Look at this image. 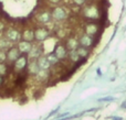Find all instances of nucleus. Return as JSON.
<instances>
[{"label": "nucleus", "mask_w": 126, "mask_h": 120, "mask_svg": "<svg viewBox=\"0 0 126 120\" xmlns=\"http://www.w3.org/2000/svg\"><path fill=\"white\" fill-rule=\"evenodd\" d=\"M21 35H22L23 41L32 42L33 40H34V30H32V29H30V28H27L21 32Z\"/></svg>", "instance_id": "obj_15"}, {"label": "nucleus", "mask_w": 126, "mask_h": 120, "mask_svg": "<svg viewBox=\"0 0 126 120\" xmlns=\"http://www.w3.org/2000/svg\"><path fill=\"white\" fill-rule=\"evenodd\" d=\"M28 63H29V57L28 55H24V54H21L20 57L12 64V68L15 70V72L17 73H21V72H24L27 70V66H28Z\"/></svg>", "instance_id": "obj_3"}, {"label": "nucleus", "mask_w": 126, "mask_h": 120, "mask_svg": "<svg viewBox=\"0 0 126 120\" xmlns=\"http://www.w3.org/2000/svg\"><path fill=\"white\" fill-rule=\"evenodd\" d=\"M65 48L67 50V52H72V51H76L78 48L80 46V43H79V39L74 36H71L65 41V44H64Z\"/></svg>", "instance_id": "obj_12"}, {"label": "nucleus", "mask_w": 126, "mask_h": 120, "mask_svg": "<svg viewBox=\"0 0 126 120\" xmlns=\"http://www.w3.org/2000/svg\"><path fill=\"white\" fill-rule=\"evenodd\" d=\"M17 48H19V51H20V53H21V54L27 55V54H29V53H30L31 50H32L33 44L31 43V42L23 41V40H22V41H20L19 43H18Z\"/></svg>", "instance_id": "obj_13"}, {"label": "nucleus", "mask_w": 126, "mask_h": 120, "mask_svg": "<svg viewBox=\"0 0 126 120\" xmlns=\"http://www.w3.org/2000/svg\"><path fill=\"white\" fill-rule=\"evenodd\" d=\"M28 73H27V71H24V72H21L19 73V75H18L17 79H16V85L17 86H22L24 85V83L27 82V79H28Z\"/></svg>", "instance_id": "obj_17"}, {"label": "nucleus", "mask_w": 126, "mask_h": 120, "mask_svg": "<svg viewBox=\"0 0 126 120\" xmlns=\"http://www.w3.org/2000/svg\"><path fill=\"white\" fill-rule=\"evenodd\" d=\"M4 83H6V81H4V77L3 76H0V88H1L2 86L4 85Z\"/></svg>", "instance_id": "obj_26"}, {"label": "nucleus", "mask_w": 126, "mask_h": 120, "mask_svg": "<svg viewBox=\"0 0 126 120\" xmlns=\"http://www.w3.org/2000/svg\"><path fill=\"white\" fill-rule=\"evenodd\" d=\"M26 71H27V73H28V75L35 76V75L41 71L39 67V64H38L37 60H29V63H28V66H27Z\"/></svg>", "instance_id": "obj_11"}, {"label": "nucleus", "mask_w": 126, "mask_h": 120, "mask_svg": "<svg viewBox=\"0 0 126 120\" xmlns=\"http://www.w3.org/2000/svg\"><path fill=\"white\" fill-rule=\"evenodd\" d=\"M51 15H52V19L55 20L58 22H62L64 20H66L67 15H69V12H67L66 8L63 6H55L54 8L51 11Z\"/></svg>", "instance_id": "obj_2"}, {"label": "nucleus", "mask_w": 126, "mask_h": 120, "mask_svg": "<svg viewBox=\"0 0 126 120\" xmlns=\"http://www.w3.org/2000/svg\"><path fill=\"white\" fill-rule=\"evenodd\" d=\"M20 55H21V53H20L19 48H18L17 46H11V48L7 51V62L12 65L20 57Z\"/></svg>", "instance_id": "obj_8"}, {"label": "nucleus", "mask_w": 126, "mask_h": 120, "mask_svg": "<svg viewBox=\"0 0 126 120\" xmlns=\"http://www.w3.org/2000/svg\"><path fill=\"white\" fill-rule=\"evenodd\" d=\"M67 59H70V61H72V63H78V62L81 60V57L79 56L76 51H72V52H69Z\"/></svg>", "instance_id": "obj_22"}, {"label": "nucleus", "mask_w": 126, "mask_h": 120, "mask_svg": "<svg viewBox=\"0 0 126 120\" xmlns=\"http://www.w3.org/2000/svg\"><path fill=\"white\" fill-rule=\"evenodd\" d=\"M52 53L60 60V61H63V60L67 59V55H69V52H67V50L65 48V46L62 45V44H60V43H58L57 45L54 46Z\"/></svg>", "instance_id": "obj_9"}, {"label": "nucleus", "mask_w": 126, "mask_h": 120, "mask_svg": "<svg viewBox=\"0 0 126 120\" xmlns=\"http://www.w3.org/2000/svg\"><path fill=\"white\" fill-rule=\"evenodd\" d=\"M4 37H6L8 41H10L11 43H17L20 42V40L22 39L21 32L19 30L15 28H8L4 31Z\"/></svg>", "instance_id": "obj_4"}, {"label": "nucleus", "mask_w": 126, "mask_h": 120, "mask_svg": "<svg viewBox=\"0 0 126 120\" xmlns=\"http://www.w3.org/2000/svg\"><path fill=\"white\" fill-rule=\"evenodd\" d=\"M71 1H72V3H74L75 6L83 7V6H85V4H86L87 0H71Z\"/></svg>", "instance_id": "obj_24"}, {"label": "nucleus", "mask_w": 126, "mask_h": 120, "mask_svg": "<svg viewBox=\"0 0 126 120\" xmlns=\"http://www.w3.org/2000/svg\"><path fill=\"white\" fill-rule=\"evenodd\" d=\"M84 33L87 35H91V36L96 35L98 33V24L94 21L87 22L84 26Z\"/></svg>", "instance_id": "obj_10"}, {"label": "nucleus", "mask_w": 126, "mask_h": 120, "mask_svg": "<svg viewBox=\"0 0 126 120\" xmlns=\"http://www.w3.org/2000/svg\"><path fill=\"white\" fill-rule=\"evenodd\" d=\"M11 48V42L8 41L6 37H0V51L9 50Z\"/></svg>", "instance_id": "obj_20"}, {"label": "nucleus", "mask_w": 126, "mask_h": 120, "mask_svg": "<svg viewBox=\"0 0 126 120\" xmlns=\"http://www.w3.org/2000/svg\"><path fill=\"white\" fill-rule=\"evenodd\" d=\"M8 70H9V66L6 63H0V76L4 77V75L8 74Z\"/></svg>", "instance_id": "obj_23"}, {"label": "nucleus", "mask_w": 126, "mask_h": 120, "mask_svg": "<svg viewBox=\"0 0 126 120\" xmlns=\"http://www.w3.org/2000/svg\"><path fill=\"white\" fill-rule=\"evenodd\" d=\"M84 18H86L89 21H95V20L100 19V10L98 7L95 6L94 3L86 4L82 11Z\"/></svg>", "instance_id": "obj_1"}, {"label": "nucleus", "mask_w": 126, "mask_h": 120, "mask_svg": "<svg viewBox=\"0 0 126 120\" xmlns=\"http://www.w3.org/2000/svg\"><path fill=\"white\" fill-rule=\"evenodd\" d=\"M47 60H48L49 63L51 64V66H52V65H58V64L60 63V60L58 59V57L55 56L53 53H50V54L47 55Z\"/></svg>", "instance_id": "obj_21"}, {"label": "nucleus", "mask_w": 126, "mask_h": 120, "mask_svg": "<svg viewBox=\"0 0 126 120\" xmlns=\"http://www.w3.org/2000/svg\"><path fill=\"white\" fill-rule=\"evenodd\" d=\"M96 73H97V75H98V76H101V75H102V72H101V70H100V68H97V70H96Z\"/></svg>", "instance_id": "obj_30"}, {"label": "nucleus", "mask_w": 126, "mask_h": 120, "mask_svg": "<svg viewBox=\"0 0 126 120\" xmlns=\"http://www.w3.org/2000/svg\"><path fill=\"white\" fill-rule=\"evenodd\" d=\"M79 43H80V46H83V48H90L92 46L95 45V41H94V36H91V35H87L85 33L81 34L79 36Z\"/></svg>", "instance_id": "obj_6"}, {"label": "nucleus", "mask_w": 126, "mask_h": 120, "mask_svg": "<svg viewBox=\"0 0 126 120\" xmlns=\"http://www.w3.org/2000/svg\"><path fill=\"white\" fill-rule=\"evenodd\" d=\"M114 120H121V118H114Z\"/></svg>", "instance_id": "obj_31"}, {"label": "nucleus", "mask_w": 126, "mask_h": 120, "mask_svg": "<svg viewBox=\"0 0 126 120\" xmlns=\"http://www.w3.org/2000/svg\"><path fill=\"white\" fill-rule=\"evenodd\" d=\"M49 76H50V73H49V71H43L41 70L39 73H38L37 75H35V79H37L38 82H40V83H42V82H47L49 79Z\"/></svg>", "instance_id": "obj_18"}, {"label": "nucleus", "mask_w": 126, "mask_h": 120, "mask_svg": "<svg viewBox=\"0 0 126 120\" xmlns=\"http://www.w3.org/2000/svg\"><path fill=\"white\" fill-rule=\"evenodd\" d=\"M76 53L79 54V56L81 59H85L90 55V48H83V46H79L78 50H76Z\"/></svg>", "instance_id": "obj_19"}, {"label": "nucleus", "mask_w": 126, "mask_h": 120, "mask_svg": "<svg viewBox=\"0 0 126 120\" xmlns=\"http://www.w3.org/2000/svg\"><path fill=\"white\" fill-rule=\"evenodd\" d=\"M38 64H39V67L40 70H43V71H49V68L51 67V64L49 63V61L47 60V56L46 55H42L41 57L37 60Z\"/></svg>", "instance_id": "obj_16"}, {"label": "nucleus", "mask_w": 126, "mask_h": 120, "mask_svg": "<svg viewBox=\"0 0 126 120\" xmlns=\"http://www.w3.org/2000/svg\"><path fill=\"white\" fill-rule=\"evenodd\" d=\"M3 30H4V23L1 21V20H0V33H1Z\"/></svg>", "instance_id": "obj_28"}, {"label": "nucleus", "mask_w": 126, "mask_h": 120, "mask_svg": "<svg viewBox=\"0 0 126 120\" xmlns=\"http://www.w3.org/2000/svg\"><path fill=\"white\" fill-rule=\"evenodd\" d=\"M49 36H50V31L46 26H39L34 30V40L38 43L46 41Z\"/></svg>", "instance_id": "obj_5"}, {"label": "nucleus", "mask_w": 126, "mask_h": 120, "mask_svg": "<svg viewBox=\"0 0 126 120\" xmlns=\"http://www.w3.org/2000/svg\"><path fill=\"white\" fill-rule=\"evenodd\" d=\"M107 100H113V98H112V97H106V98L100 99V101H107Z\"/></svg>", "instance_id": "obj_29"}, {"label": "nucleus", "mask_w": 126, "mask_h": 120, "mask_svg": "<svg viewBox=\"0 0 126 120\" xmlns=\"http://www.w3.org/2000/svg\"><path fill=\"white\" fill-rule=\"evenodd\" d=\"M35 21H37L39 24H42V25L50 23V22L52 21L51 12H49V11H47V10L40 11V12L37 14V17H35Z\"/></svg>", "instance_id": "obj_7"}, {"label": "nucleus", "mask_w": 126, "mask_h": 120, "mask_svg": "<svg viewBox=\"0 0 126 120\" xmlns=\"http://www.w3.org/2000/svg\"><path fill=\"white\" fill-rule=\"evenodd\" d=\"M42 53H43V50L40 45H33L32 50L30 51V53L28 54L29 60H38L39 57L42 56Z\"/></svg>", "instance_id": "obj_14"}, {"label": "nucleus", "mask_w": 126, "mask_h": 120, "mask_svg": "<svg viewBox=\"0 0 126 120\" xmlns=\"http://www.w3.org/2000/svg\"><path fill=\"white\" fill-rule=\"evenodd\" d=\"M7 61V52L0 51V63H4Z\"/></svg>", "instance_id": "obj_25"}, {"label": "nucleus", "mask_w": 126, "mask_h": 120, "mask_svg": "<svg viewBox=\"0 0 126 120\" xmlns=\"http://www.w3.org/2000/svg\"><path fill=\"white\" fill-rule=\"evenodd\" d=\"M49 1H50L51 3H53V4H57V6H59V3H61L62 0H49Z\"/></svg>", "instance_id": "obj_27"}]
</instances>
